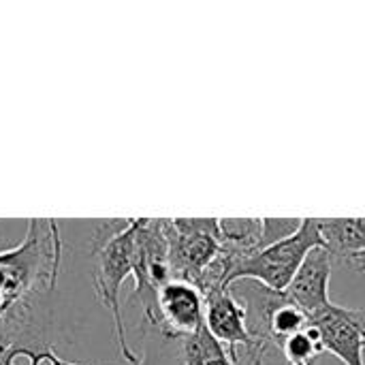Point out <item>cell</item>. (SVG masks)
I'll list each match as a JSON object with an SVG mask.
<instances>
[{
    "label": "cell",
    "instance_id": "7c38bea8",
    "mask_svg": "<svg viewBox=\"0 0 365 365\" xmlns=\"http://www.w3.org/2000/svg\"><path fill=\"white\" fill-rule=\"evenodd\" d=\"M325 353L321 331L310 323L304 331L287 338L280 344V357L287 365H317Z\"/></svg>",
    "mask_w": 365,
    "mask_h": 365
},
{
    "label": "cell",
    "instance_id": "277c9868",
    "mask_svg": "<svg viewBox=\"0 0 365 365\" xmlns=\"http://www.w3.org/2000/svg\"><path fill=\"white\" fill-rule=\"evenodd\" d=\"M135 297L141 302L150 325L158 327L156 297L158 291L173 280L169 263L167 218H137L135 229Z\"/></svg>",
    "mask_w": 365,
    "mask_h": 365
},
{
    "label": "cell",
    "instance_id": "2e32d148",
    "mask_svg": "<svg viewBox=\"0 0 365 365\" xmlns=\"http://www.w3.org/2000/svg\"><path fill=\"white\" fill-rule=\"evenodd\" d=\"M0 365H6V361H4V355H2V351H0Z\"/></svg>",
    "mask_w": 365,
    "mask_h": 365
},
{
    "label": "cell",
    "instance_id": "3957f363",
    "mask_svg": "<svg viewBox=\"0 0 365 365\" xmlns=\"http://www.w3.org/2000/svg\"><path fill=\"white\" fill-rule=\"evenodd\" d=\"M321 246V218H304L297 233L272 246H265L255 257H250L233 274L231 284L240 280H255L276 293H284L304 265L306 257Z\"/></svg>",
    "mask_w": 365,
    "mask_h": 365
},
{
    "label": "cell",
    "instance_id": "7a4b0ae2",
    "mask_svg": "<svg viewBox=\"0 0 365 365\" xmlns=\"http://www.w3.org/2000/svg\"><path fill=\"white\" fill-rule=\"evenodd\" d=\"M135 229L137 218L126 220H101L92 240V280L98 302L109 310L115 329V344L122 359L137 365V357L126 340L124 314L120 308V289L135 267Z\"/></svg>",
    "mask_w": 365,
    "mask_h": 365
},
{
    "label": "cell",
    "instance_id": "8992f818",
    "mask_svg": "<svg viewBox=\"0 0 365 365\" xmlns=\"http://www.w3.org/2000/svg\"><path fill=\"white\" fill-rule=\"evenodd\" d=\"M205 327L229 351L233 361L240 365V353L250 365H265L274 349L257 342L246 323V310L235 299L231 289L205 295Z\"/></svg>",
    "mask_w": 365,
    "mask_h": 365
},
{
    "label": "cell",
    "instance_id": "5bb4252c",
    "mask_svg": "<svg viewBox=\"0 0 365 365\" xmlns=\"http://www.w3.org/2000/svg\"><path fill=\"white\" fill-rule=\"evenodd\" d=\"M2 355H4V361L6 365H83L75 364V361H66V359H60L51 346H43V349H32V346H9V349H0ZM137 365H145V357L139 361Z\"/></svg>",
    "mask_w": 365,
    "mask_h": 365
},
{
    "label": "cell",
    "instance_id": "e0dca14e",
    "mask_svg": "<svg viewBox=\"0 0 365 365\" xmlns=\"http://www.w3.org/2000/svg\"><path fill=\"white\" fill-rule=\"evenodd\" d=\"M0 319H2V306H0Z\"/></svg>",
    "mask_w": 365,
    "mask_h": 365
},
{
    "label": "cell",
    "instance_id": "30bf717a",
    "mask_svg": "<svg viewBox=\"0 0 365 365\" xmlns=\"http://www.w3.org/2000/svg\"><path fill=\"white\" fill-rule=\"evenodd\" d=\"M321 235L331 259L365 269V218H321Z\"/></svg>",
    "mask_w": 365,
    "mask_h": 365
},
{
    "label": "cell",
    "instance_id": "6da1fadb",
    "mask_svg": "<svg viewBox=\"0 0 365 365\" xmlns=\"http://www.w3.org/2000/svg\"><path fill=\"white\" fill-rule=\"evenodd\" d=\"M62 235L58 220H28L26 237L0 252V349L15 344L32 325V312L53 291L62 263Z\"/></svg>",
    "mask_w": 365,
    "mask_h": 365
},
{
    "label": "cell",
    "instance_id": "5b68a950",
    "mask_svg": "<svg viewBox=\"0 0 365 365\" xmlns=\"http://www.w3.org/2000/svg\"><path fill=\"white\" fill-rule=\"evenodd\" d=\"M173 280L197 287L220 250V218H167Z\"/></svg>",
    "mask_w": 365,
    "mask_h": 365
},
{
    "label": "cell",
    "instance_id": "8fae6325",
    "mask_svg": "<svg viewBox=\"0 0 365 365\" xmlns=\"http://www.w3.org/2000/svg\"><path fill=\"white\" fill-rule=\"evenodd\" d=\"M182 361L184 365H237L205 325L182 340Z\"/></svg>",
    "mask_w": 365,
    "mask_h": 365
},
{
    "label": "cell",
    "instance_id": "52a82bcc",
    "mask_svg": "<svg viewBox=\"0 0 365 365\" xmlns=\"http://www.w3.org/2000/svg\"><path fill=\"white\" fill-rule=\"evenodd\" d=\"M158 331L169 340H184L205 325V297L186 280H169L156 297Z\"/></svg>",
    "mask_w": 365,
    "mask_h": 365
},
{
    "label": "cell",
    "instance_id": "ba28073f",
    "mask_svg": "<svg viewBox=\"0 0 365 365\" xmlns=\"http://www.w3.org/2000/svg\"><path fill=\"white\" fill-rule=\"evenodd\" d=\"M310 323L321 331L325 353L334 355L342 365H365V321L361 310L331 304Z\"/></svg>",
    "mask_w": 365,
    "mask_h": 365
},
{
    "label": "cell",
    "instance_id": "9a60e30c",
    "mask_svg": "<svg viewBox=\"0 0 365 365\" xmlns=\"http://www.w3.org/2000/svg\"><path fill=\"white\" fill-rule=\"evenodd\" d=\"M304 218H263V244L272 246L299 231Z\"/></svg>",
    "mask_w": 365,
    "mask_h": 365
},
{
    "label": "cell",
    "instance_id": "9c48e42d",
    "mask_svg": "<svg viewBox=\"0 0 365 365\" xmlns=\"http://www.w3.org/2000/svg\"><path fill=\"white\" fill-rule=\"evenodd\" d=\"M331 265H334V259L325 250V246L314 248L306 257L304 265L299 267L289 289L284 291L287 299L295 304L297 308H302L310 317V321L334 304L329 297Z\"/></svg>",
    "mask_w": 365,
    "mask_h": 365
},
{
    "label": "cell",
    "instance_id": "4fadbf2b",
    "mask_svg": "<svg viewBox=\"0 0 365 365\" xmlns=\"http://www.w3.org/2000/svg\"><path fill=\"white\" fill-rule=\"evenodd\" d=\"M308 325H310V317L302 308H297L295 304H291L287 299V295H284V299L274 308V312L269 317V325H267L269 340L280 349V344L287 338L304 331Z\"/></svg>",
    "mask_w": 365,
    "mask_h": 365
}]
</instances>
